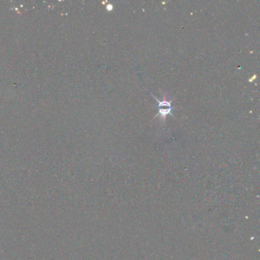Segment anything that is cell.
<instances>
[{"instance_id": "1", "label": "cell", "mask_w": 260, "mask_h": 260, "mask_svg": "<svg viewBox=\"0 0 260 260\" xmlns=\"http://www.w3.org/2000/svg\"><path fill=\"white\" fill-rule=\"evenodd\" d=\"M152 96H153V95H152ZM153 98L156 101L158 102L159 113L157 115H159L161 119H163V121H165L166 116H167L168 114H170V115L173 116V114H172V107L171 105L172 101L163 100V101L160 102L159 100L157 99L155 96H153Z\"/></svg>"}]
</instances>
